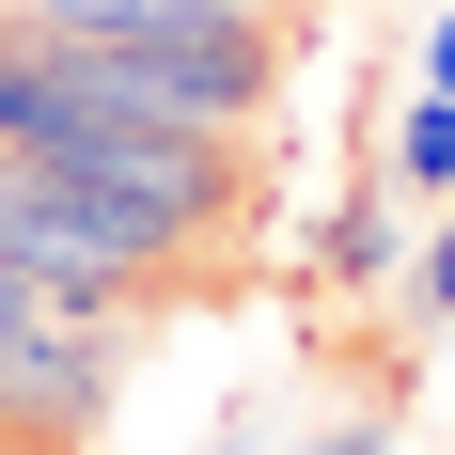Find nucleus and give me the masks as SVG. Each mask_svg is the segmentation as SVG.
<instances>
[{"label": "nucleus", "instance_id": "nucleus-8", "mask_svg": "<svg viewBox=\"0 0 455 455\" xmlns=\"http://www.w3.org/2000/svg\"><path fill=\"white\" fill-rule=\"evenodd\" d=\"M424 94H455V16H440V32H424Z\"/></svg>", "mask_w": 455, "mask_h": 455}, {"label": "nucleus", "instance_id": "nucleus-1", "mask_svg": "<svg viewBox=\"0 0 455 455\" xmlns=\"http://www.w3.org/2000/svg\"><path fill=\"white\" fill-rule=\"evenodd\" d=\"M16 173L63 204V220H94L110 251H126L157 299L173 283H204L251 235V141H220V126H94V141H63V157H16Z\"/></svg>", "mask_w": 455, "mask_h": 455}, {"label": "nucleus", "instance_id": "nucleus-5", "mask_svg": "<svg viewBox=\"0 0 455 455\" xmlns=\"http://www.w3.org/2000/svg\"><path fill=\"white\" fill-rule=\"evenodd\" d=\"M377 267H393V220L346 204V220H330V283H377Z\"/></svg>", "mask_w": 455, "mask_h": 455}, {"label": "nucleus", "instance_id": "nucleus-4", "mask_svg": "<svg viewBox=\"0 0 455 455\" xmlns=\"http://www.w3.org/2000/svg\"><path fill=\"white\" fill-rule=\"evenodd\" d=\"M32 79H47V32H32V16H0V141L32 126Z\"/></svg>", "mask_w": 455, "mask_h": 455}, {"label": "nucleus", "instance_id": "nucleus-7", "mask_svg": "<svg viewBox=\"0 0 455 455\" xmlns=\"http://www.w3.org/2000/svg\"><path fill=\"white\" fill-rule=\"evenodd\" d=\"M299 455H393V424H330V440H299Z\"/></svg>", "mask_w": 455, "mask_h": 455}, {"label": "nucleus", "instance_id": "nucleus-6", "mask_svg": "<svg viewBox=\"0 0 455 455\" xmlns=\"http://www.w3.org/2000/svg\"><path fill=\"white\" fill-rule=\"evenodd\" d=\"M409 299H424V315L455 330V204H440V235H424V283H409Z\"/></svg>", "mask_w": 455, "mask_h": 455}, {"label": "nucleus", "instance_id": "nucleus-2", "mask_svg": "<svg viewBox=\"0 0 455 455\" xmlns=\"http://www.w3.org/2000/svg\"><path fill=\"white\" fill-rule=\"evenodd\" d=\"M32 32H204V16H283V0H16Z\"/></svg>", "mask_w": 455, "mask_h": 455}, {"label": "nucleus", "instance_id": "nucleus-3", "mask_svg": "<svg viewBox=\"0 0 455 455\" xmlns=\"http://www.w3.org/2000/svg\"><path fill=\"white\" fill-rule=\"evenodd\" d=\"M393 188L455 204V94H409V110H393Z\"/></svg>", "mask_w": 455, "mask_h": 455}]
</instances>
